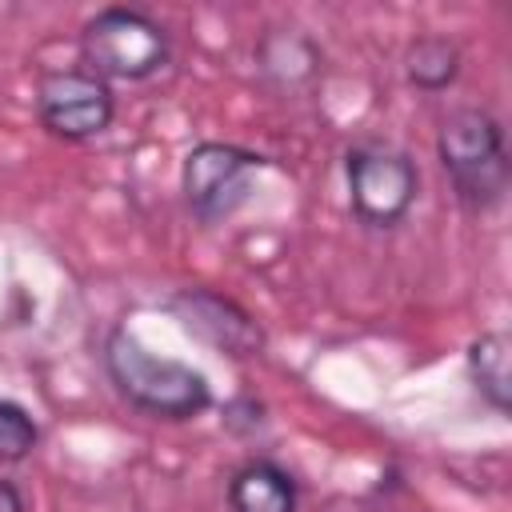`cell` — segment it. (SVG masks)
Returning a JSON list of instances; mask_svg holds the SVG:
<instances>
[{
	"instance_id": "1",
	"label": "cell",
	"mask_w": 512,
	"mask_h": 512,
	"mask_svg": "<svg viewBox=\"0 0 512 512\" xmlns=\"http://www.w3.org/2000/svg\"><path fill=\"white\" fill-rule=\"evenodd\" d=\"M104 372L112 388L128 400V408L152 420H196L212 404L208 376L192 364L156 356L128 324H116L104 336Z\"/></svg>"
},
{
	"instance_id": "2",
	"label": "cell",
	"mask_w": 512,
	"mask_h": 512,
	"mask_svg": "<svg viewBox=\"0 0 512 512\" xmlns=\"http://www.w3.org/2000/svg\"><path fill=\"white\" fill-rule=\"evenodd\" d=\"M436 156L460 208L468 212L500 208L508 192V148H504V128L488 108H452L440 120Z\"/></svg>"
},
{
	"instance_id": "3",
	"label": "cell",
	"mask_w": 512,
	"mask_h": 512,
	"mask_svg": "<svg viewBox=\"0 0 512 512\" xmlns=\"http://www.w3.org/2000/svg\"><path fill=\"white\" fill-rule=\"evenodd\" d=\"M344 184L352 216L372 232H388L412 212L420 168L404 148L388 140H356L344 152Z\"/></svg>"
},
{
	"instance_id": "4",
	"label": "cell",
	"mask_w": 512,
	"mask_h": 512,
	"mask_svg": "<svg viewBox=\"0 0 512 512\" xmlns=\"http://www.w3.org/2000/svg\"><path fill=\"white\" fill-rule=\"evenodd\" d=\"M80 56L100 80H148L168 64L172 40L140 8H100L80 32Z\"/></svg>"
},
{
	"instance_id": "5",
	"label": "cell",
	"mask_w": 512,
	"mask_h": 512,
	"mask_svg": "<svg viewBox=\"0 0 512 512\" xmlns=\"http://www.w3.org/2000/svg\"><path fill=\"white\" fill-rule=\"evenodd\" d=\"M260 168H264V156L240 144L200 140L180 164V192H184L188 212L208 228L232 220L236 208L248 200L252 176Z\"/></svg>"
},
{
	"instance_id": "6",
	"label": "cell",
	"mask_w": 512,
	"mask_h": 512,
	"mask_svg": "<svg viewBox=\"0 0 512 512\" xmlns=\"http://www.w3.org/2000/svg\"><path fill=\"white\" fill-rule=\"evenodd\" d=\"M116 116V96L108 80L88 68H52L36 84V120L48 136L80 144L108 132Z\"/></svg>"
},
{
	"instance_id": "7",
	"label": "cell",
	"mask_w": 512,
	"mask_h": 512,
	"mask_svg": "<svg viewBox=\"0 0 512 512\" xmlns=\"http://www.w3.org/2000/svg\"><path fill=\"white\" fill-rule=\"evenodd\" d=\"M172 312L180 316V324L200 336L204 344L220 348L224 356H236V360H248V356H260L264 352V332L260 324L228 296L220 292H208V288H188L172 300Z\"/></svg>"
},
{
	"instance_id": "8",
	"label": "cell",
	"mask_w": 512,
	"mask_h": 512,
	"mask_svg": "<svg viewBox=\"0 0 512 512\" xmlns=\"http://www.w3.org/2000/svg\"><path fill=\"white\" fill-rule=\"evenodd\" d=\"M256 68L276 92H300L316 84L324 52L300 28H264V36L256 40Z\"/></svg>"
},
{
	"instance_id": "9",
	"label": "cell",
	"mask_w": 512,
	"mask_h": 512,
	"mask_svg": "<svg viewBox=\"0 0 512 512\" xmlns=\"http://www.w3.org/2000/svg\"><path fill=\"white\" fill-rule=\"evenodd\" d=\"M224 500H228V512H296L300 488L284 464L268 456H252L228 476Z\"/></svg>"
},
{
	"instance_id": "10",
	"label": "cell",
	"mask_w": 512,
	"mask_h": 512,
	"mask_svg": "<svg viewBox=\"0 0 512 512\" xmlns=\"http://www.w3.org/2000/svg\"><path fill=\"white\" fill-rule=\"evenodd\" d=\"M508 356H512V340L508 332L492 328V332H480L472 344H468V380L472 388L480 392L484 404H492L500 416L508 412L512 404V376H508Z\"/></svg>"
},
{
	"instance_id": "11",
	"label": "cell",
	"mask_w": 512,
	"mask_h": 512,
	"mask_svg": "<svg viewBox=\"0 0 512 512\" xmlns=\"http://www.w3.org/2000/svg\"><path fill=\"white\" fill-rule=\"evenodd\" d=\"M404 76L420 92H444L460 76V48L448 36H416L404 52Z\"/></svg>"
},
{
	"instance_id": "12",
	"label": "cell",
	"mask_w": 512,
	"mask_h": 512,
	"mask_svg": "<svg viewBox=\"0 0 512 512\" xmlns=\"http://www.w3.org/2000/svg\"><path fill=\"white\" fill-rule=\"evenodd\" d=\"M40 444V424L32 420L28 408H20L16 400L0 396V464H20L36 452Z\"/></svg>"
},
{
	"instance_id": "13",
	"label": "cell",
	"mask_w": 512,
	"mask_h": 512,
	"mask_svg": "<svg viewBox=\"0 0 512 512\" xmlns=\"http://www.w3.org/2000/svg\"><path fill=\"white\" fill-rule=\"evenodd\" d=\"M0 512H24V492L8 476H0Z\"/></svg>"
}]
</instances>
